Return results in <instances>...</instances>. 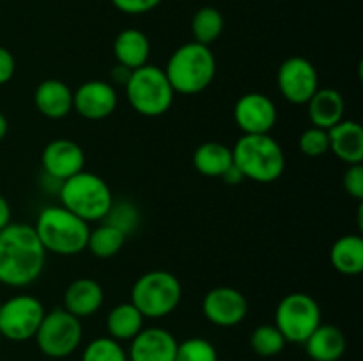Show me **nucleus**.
Returning <instances> with one entry per match:
<instances>
[{
    "label": "nucleus",
    "instance_id": "f257e3e1",
    "mask_svg": "<svg viewBox=\"0 0 363 361\" xmlns=\"http://www.w3.org/2000/svg\"><path fill=\"white\" fill-rule=\"evenodd\" d=\"M46 251L28 223L11 222L0 230V283L11 289H25L41 278Z\"/></svg>",
    "mask_w": 363,
    "mask_h": 361
},
{
    "label": "nucleus",
    "instance_id": "f03ea898",
    "mask_svg": "<svg viewBox=\"0 0 363 361\" xmlns=\"http://www.w3.org/2000/svg\"><path fill=\"white\" fill-rule=\"evenodd\" d=\"M32 227L46 253L74 257L87 250L91 225L60 204L43 207Z\"/></svg>",
    "mask_w": 363,
    "mask_h": 361
},
{
    "label": "nucleus",
    "instance_id": "7ed1b4c3",
    "mask_svg": "<svg viewBox=\"0 0 363 361\" xmlns=\"http://www.w3.org/2000/svg\"><path fill=\"white\" fill-rule=\"evenodd\" d=\"M163 71L176 94H201L215 80L216 57L211 46L195 41L184 42L170 53Z\"/></svg>",
    "mask_w": 363,
    "mask_h": 361
},
{
    "label": "nucleus",
    "instance_id": "20e7f679",
    "mask_svg": "<svg viewBox=\"0 0 363 361\" xmlns=\"http://www.w3.org/2000/svg\"><path fill=\"white\" fill-rule=\"evenodd\" d=\"M230 149L234 165L248 180L272 184L286 170L284 149L272 134H241Z\"/></svg>",
    "mask_w": 363,
    "mask_h": 361
},
{
    "label": "nucleus",
    "instance_id": "39448f33",
    "mask_svg": "<svg viewBox=\"0 0 363 361\" xmlns=\"http://www.w3.org/2000/svg\"><path fill=\"white\" fill-rule=\"evenodd\" d=\"M57 195L62 207L74 212L89 225L103 222L113 204L108 183L98 173L87 170H82L69 179L62 180Z\"/></svg>",
    "mask_w": 363,
    "mask_h": 361
},
{
    "label": "nucleus",
    "instance_id": "423d86ee",
    "mask_svg": "<svg viewBox=\"0 0 363 361\" xmlns=\"http://www.w3.org/2000/svg\"><path fill=\"white\" fill-rule=\"evenodd\" d=\"M126 99L131 108L142 117H162L172 108L174 92L163 67L155 64H145L131 71L130 80L124 85Z\"/></svg>",
    "mask_w": 363,
    "mask_h": 361
},
{
    "label": "nucleus",
    "instance_id": "0eeeda50",
    "mask_svg": "<svg viewBox=\"0 0 363 361\" xmlns=\"http://www.w3.org/2000/svg\"><path fill=\"white\" fill-rule=\"evenodd\" d=\"M183 285L174 273L152 269L144 273L131 285L130 301L145 319H163L179 308Z\"/></svg>",
    "mask_w": 363,
    "mask_h": 361
},
{
    "label": "nucleus",
    "instance_id": "6e6552de",
    "mask_svg": "<svg viewBox=\"0 0 363 361\" xmlns=\"http://www.w3.org/2000/svg\"><path fill=\"white\" fill-rule=\"evenodd\" d=\"M287 343H305L323 324V311L315 297L307 292H291L279 301L275 322Z\"/></svg>",
    "mask_w": 363,
    "mask_h": 361
},
{
    "label": "nucleus",
    "instance_id": "1a4fd4ad",
    "mask_svg": "<svg viewBox=\"0 0 363 361\" xmlns=\"http://www.w3.org/2000/svg\"><path fill=\"white\" fill-rule=\"evenodd\" d=\"M34 338L39 350L52 360L71 356L77 353L84 338L82 319L74 317L62 306L53 308L45 314Z\"/></svg>",
    "mask_w": 363,
    "mask_h": 361
},
{
    "label": "nucleus",
    "instance_id": "9d476101",
    "mask_svg": "<svg viewBox=\"0 0 363 361\" xmlns=\"http://www.w3.org/2000/svg\"><path fill=\"white\" fill-rule=\"evenodd\" d=\"M45 314L41 299L30 294H16L0 304V335L9 342L32 340Z\"/></svg>",
    "mask_w": 363,
    "mask_h": 361
},
{
    "label": "nucleus",
    "instance_id": "9b49d317",
    "mask_svg": "<svg viewBox=\"0 0 363 361\" xmlns=\"http://www.w3.org/2000/svg\"><path fill=\"white\" fill-rule=\"evenodd\" d=\"M277 87L291 105H307L319 88V73L314 64L301 55H293L280 64Z\"/></svg>",
    "mask_w": 363,
    "mask_h": 361
},
{
    "label": "nucleus",
    "instance_id": "f8f14e48",
    "mask_svg": "<svg viewBox=\"0 0 363 361\" xmlns=\"http://www.w3.org/2000/svg\"><path fill=\"white\" fill-rule=\"evenodd\" d=\"M202 314L218 328H234L248 315V299L236 287L220 285L202 297Z\"/></svg>",
    "mask_w": 363,
    "mask_h": 361
},
{
    "label": "nucleus",
    "instance_id": "ddd939ff",
    "mask_svg": "<svg viewBox=\"0 0 363 361\" xmlns=\"http://www.w3.org/2000/svg\"><path fill=\"white\" fill-rule=\"evenodd\" d=\"M233 115L243 134H269L279 120V110L269 96L247 92L236 101Z\"/></svg>",
    "mask_w": 363,
    "mask_h": 361
},
{
    "label": "nucleus",
    "instance_id": "4468645a",
    "mask_svg": "<svg viewBox=\"0 0 363 361\" xmlns=\"http://www.w3.org/2000/svg\"><path fill=\"white\" fill-rule=\"evenodd\" d=\"M117 105L119 94L106 80H87L73 91V112L85 120L108 119Z\"/></svg>",
    "mask_w": 363,
    "mask_h": 361
},
{
    "label": "nucleus",
    "instance_id": "2eb2a0df",
    "mask_svg": "<svg viewBox=\"0 0 363 361\" xmlns=\"http://www.w3.org/2000/svg\"><path fill=\"white\" fill-rule=\"evenodd\" d=\"M43 173L57 180H66L85 170V152L80 144L69 138L48 142L41 152Z\"/></svg>",
    "mask_w": 363,
    "mask_h": 361
},
{
    "label": "nucleus",
    "instance_id": "dca6fc26",
    "mask_svg": "<svg viewBox=\"0 0 363 361\" xmlns=\"http://www.w3.org/2000/svg\"><path fill=\"white\" fill-rule=\"evenodd\" d=\"M177 343L169 329L160 326L144 328L130 342L128 361H176Z\"/></svg>",
    "mask_w": 363,
    "mask_h": 361
},
{
    "label": "nucleus",
    "instance_id": "f3484780",
    "mask_svg": "<svg viewBox=\"0 0 363 361\" xmlns=\"http://www.w3.org/2000/svg\"><path fill=\"white\" fill-rule=\"evenodd\" d=\"M64 310L73 314L74 317L85 319L98 314L105 303V290L101 283L89 276L73 280L64 290Z\"/></svg>",
    "mask_w": 363,
    "mask_h": 361
},
{
    "label": "nucleus",
    "instance_id": "a211bd4d",
    "mask_svg": "<svg viewBox=\"0 0 363 361\" xmlns=\"http://www.w3.org/2000/svg\"><path fill=\"white\" fill-rule=\"evenodd\" d=\"M34 105L46 119H64L73 112V91L59 78H46L35 87Z\"/></svg>",
    "mask_w": 363,
    "mask_h": 361
},
{
    "label": "nucleus",
    "instance_id": "6ab92c4d",
    "mask_svg": "<svg viewBox=\"0 0 363 361\" xmlns=\"http://www.w3.org/2000/svg\"><path fill=\"white\" fill-rule=\"evenodd\" d=\"M330 152L346 165L363 161V127L357 120L344 119L328 130Z\"/></svg>",
    "mask_w": 363,
    "mask_h": 361
},
{
    "label": "nucleus",
    "instance_id": "aec40b11",
    "mask_svg": "<svg viewBox=\"0 0 363 361\" xmlns=\"http://www.w3.org/2000/svg\"><path fill=\"white\" fill-rule=\"evenodd\" d=\"M307 112L312 126L328 131L330 127L344 120L346 101L337 88L319 87L315 94L308 99Z\"/></svg>",
    "mask_w": 363,
    "mask_h": 361
},
{
    "label": "nucleus",
    "instance_id": "412c9836",
    "mask_svg": "<svg viewBox=\"0 0 363 361\" xmlns=\"http://www.w3.org/2000/svg\"><path fill=\"white\" fill-rule=\"evenodd\" d=\"M113 57L117 64L128 67V69H138V67L149 64L151 57V41L147 34L140 28H124L113 39Z\"/></svg>",
    "mask_w": 363,
    "mask_h": 361
},
{
    "label": "nucleus",
    "instance_id": "4be33fe9",
    "mask_svg": "<svg viewBox=\"0 0 363 361\" xmlns=\"http://www.w3.org/2000/svg\"><path fill=\"white\" fill-rule=\"evenodd\" d=\"M346 347V335L333 324H321L305 342L308 357L314 361H339Z\"/></svg>",
    "mask_w": 363,
    "mask_h": 361
},
{
    "label": "nucleus",
    "instance_id": "5701e85b",
    "mask_svg": "<svg viewBox=\"0 0 363 361\" xmlns=\"http://www.w3.org/2000/svg\"><path fill=\"white\" fill-rule=\"evenodd\" d=\"M330 264L344 276H357L363 271L362 234L340 236L330 248Z\"/></svg>",
    "mask_w": 363,
    "mask_h": 361
},
{
    "label": "nucleus",
    "instance_id": "b1692460",
    "mask_svg": "<svg viewBox=\"0 0 363 361\" xmlns=\"http://www.w3.org/2000/svg\"><path fill=\"white\" fill-rule=\"evenodd\" d=\"M144 322L145 317L138 311V308L131 301H126L110 308L105 324L110 338L123 343L131 342L144 329Z\"/></svg>",
    "mask_w": 363,
    "mask_h": 361
},
{
    "label": "nucleus",
    "instance_id": "393cba45",
    "mask_svg": "<svg viewBox=\"0 0 363 361\" xmlns=\"http://www.w3.org/2000/svg\"><path fill=\"white\" fill-rule=\"evenodd\" d=\"M194 168L204 177H222L234 165L233 149L222 142L209 140L199 145L194 152Z\"/></svg>",
    "mask_w": 363,
    "mask_h": 361
},
{
    "label": "nucleus",
    "instance_id": "a878e982",
    "mask_svg": "<svg viewBox=\"0 0 363 361\" xmlns=\"http://www.w3.org/2000/svg\"><path fill=\"white\" fill-rule=\"evenodd\" d=\"M223 28H225L223 14L216 7L211 6H204L197 9L190 23L194 41L206 46H211L223 34Z\"/></svg>",
    "mask_w": 363,
    "mask_h": 361
},
{
    "label": "nucleus",
    "instance_id": "bb28decb",
    "mask_svg": "<svg viewBox=\"0 0 363 361\" xmlns=\"http://www.w3.org/2000/svg\"><path fill=\"white\" fill-rule=\"evenodd\" d=\"M124 243H126V236L119 229L99 222V225L89 232L87 250L98 258H112L123 250Z\"/></svg>",
    "mask_w": 363,
    "mask_h": 361
},
{
    "label": "nucleus",
    "instance_id": "cd10ccee",
    "mask_svg": "<svg viewBox=\"0 0 363 361\" xmlns=\"http://www.w3.org/2000/svg\"><path fill=\"white\" fill-rule=\"evenodd\" d=\"M250 345L257 356L273 357L286 349L287 342L275 324H261L252 331Z\"/></svg>",
    "mask_w": 363,
    "mask_h": 361
},
{
    "label": "nucleus",
    "instance_id": "c85d7f7f",
    "mask_svg": "<svg viewBox=\"0 0 363 361\" xmlns=\"http://www.w3.org/2000/svg\"><path fill=\"white\" fill-rule=\"evenodd\" d=\"M82 361H128V353L117 340L98 336L85 345Z\"/></svg>",
    "mask_w": 363,
    "mask_h": 361
},
{
    "label": "nucleus",
    "instance_id": "c756f323",
    "mask_svg": "<svg viewBox=\"0 0 363 361\" xmlns=\"http://www.w3.org/2000/svg\"><path fill=\"white\" fill-rule=\"evenodd\" d=\"M108 225L119 229L124 236H131L135 230L138 229L140 223V212L138 207L130 200H113L112 207H110L108 214L103 219Z\"/></svg>",
    "mask_w": 363,
    "mask_h": 361
},
{
    "label": "nucleus",
    "instance_id": "7c9ffc66",
    "mask_svg": "<svg viewBox=\"0 0 363 361\" xmlns=\"http://www.w3.org/2000/svg\"><path fill=\"white\" fill-rule=\"evenodd\" d=\"M176 361H218V353L209 340L194 336L177 343Z\"/></svg>",
    "mask_w": 363,
    "mask_h": 361
},
{
    "label": "nucleus",
    "instance_id": "2f4dec72",
    "mask_svg": "<svg viewBox=\"0 0 363 361\" xmlns=\"http://www.w3.org/2000/svg\"><path fill=\"white\" fill-rule=\"evenodd\" d=\"M298 149L307 158H321L326 152H330L328 131L315 126L307 127L298 138Z\"/></svg>",
    "mask_w": 363,
    "mask_h": 361
},
{
    "label": "nucleus",
    "instance_id": "473e14b6",
    "mask_svg": "<svg viewBox=\"0 0 363 361\" xmlns=\"http://www.w3.org/2000/svg\"><path fill=\"white\" fill-rule=\"evenodd\" d=\"M342 186L344 191L354 198L357 202L363 200V165L357 163V165H347L346 172L342 176Z\"/></svg>",
    "mask_w": 363,
    "mask_h": 361
},
{
    "label": "nucleus",
    "instance_id": "72a5a7b5",
    "mask_svg": "<svg viewBox=\"0 0 363 361\" xmlns=\"http://www.w3.org/2000/svg\"><path fill=\"white\" fill-rule=\"evenodd\" d=\"M110 2L123 14L140 16V14H147L151 11H155L163 0H110Z\"/></svg>",
    "mask_w": 363,
    "mask_h": 361
},
{
    "label": "nucleus",
    "instance_id": "f704fd0d",
    "mask_svg": "<svg viewBox=\"0 0 363 361\" xmlns=\"http://www.w3.org/2000/svg\"><path fill=\"white\" fill-rule=\"evenodd\" d=\"M14 73H16V60H14L13 53L0 46V85L9 84Z\"/></svg>",
    "mask_w": 363,
    "mask_h": 361
},
{
    "label": "nucleus",
    "instance_id": "c9c22d12",
    "mask_svg": "<svg viewBox=\"0 0 363 361\" xmlns=\"http://www.w3.org/2000/svg\"><path fill=\"white\" fill-rule=\"evenodd\" d=\"M131 76V69H128V67L121 66V64H116V67H113L112 71H110V84L116 87V85H126V81L130 80Z\"/></svg>",
    "mask_w": 363,
    "mask_h": 361
},
{
    "label": "nucleus",
    "instance_id": "e433bc0d",
    "mask_svg": "<svg viewBox=\"0 0 363 361\" xmlns=\"http://www.w3.org/2000/svg\"><path fill=\"white\" fill-rule=\"evenodd\" d=\"M220 179H222L223 183H227V184H233V186H234V184H241L243 180H247V179H245L243 173H241V170L238 168L236 165H233L230 168H227V172L223 173Z\"/></svg>",
    "mask_w": 363,
    "mask_h": 361
},
{
    "label": "nucleus",
    "instance_id": "4c0bfd02",
    "mask_svg": "<svg viewBox=\"0 0 363 361\" xmlns=\"http://www.w3.org/2000/svg\"><path fill=\"white\" fill-rule=\"evenodd\" d=\"M11 223V205L7 198L0 193V230L6 229Z\"/></svg>",
    "mask_w": 363,
    "mask_h": 361
},
{
    "label": "nucleus",
    "instance_id": "58836bf2",
    "mask_svg": "<svg viewBox=\"0 0 363 361\" xmlns=\"http://www.w3.org/2000/svg\"><path fill=\"white\" fill-rule=\"evenodd\" d=\"M7 131H9V122H7V117L0 112V142L7 137Z\"/></svg>",
    "mask_w": 363,
    "mask_h": 361
},
{
    "label": "nucleus",
    "instance_id": "ea45409f",
    "mask_svg": "<svg viewBox=\"0 0 363 361\" xmlns=\"http://www.w3.org/2000/svg\"><path fill=\"white\" fill-rule=\"evenodd\" d=\"M2 340H4V338H2V335H0V345H2Z\"/></svg>",
    "mask_w": 363,
    "mask_h": 361
},
{
    "label": "nucleus",
    "instance_id": "a19ab883",
    "mask_svg": "<svg viewBox=\"0 0 363 361\" xmlns=\"http://www.w3.org/2000/svg\"><path fill=\"white\" fill-rule=\"evenodd\" d=\"M0 304H2V301H0Z\"/></svg>",
    "mask_w": 363,
    "mask_h": 361
},
{
    "label": "nucleus",
    "instance_id": "79ce46f5",
    "mask_svg": "<svg viewBox=\"0 0 363 361\" xmlns=\"http://www.w3.org/2000/svg\"><path fill=\"white\" fill-rule=\"evenodd\" d=\"M0 361H2V360H0Z\"/></svg>",
    "mask_w": 363,
    "mask_h": 361
}]
</instances>
